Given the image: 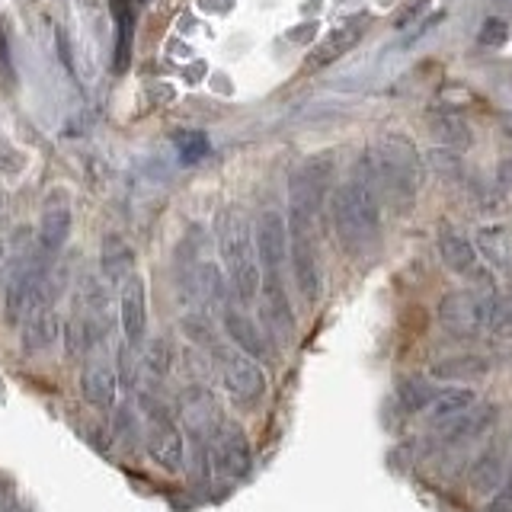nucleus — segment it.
I'll list each match as a JSON object with an SVG mask.
<instances>
[{"label": "nucleus", "instance_id": "obj_1", "mask_svg": "<svg viewBox=\"0 0 512 512\" xmlns=\"http://www.w3.org/2000/svg\"><path fill=\"white\" fill-rule=\"evenodd\" d=\"M330 218L340 247L352 256H362L378 244L381 205L372 160H362L356 176H349L330 196Z\"/></svg>", "mask_w": 512, "mask_h": 512}, {"label": "nucleus", "instance_id": "obj_2", "mask_svg": "<svg viewBox=\"0 0 512 512\" xmlns=\"http://www.w3.org/2000/svg\"><path fill=\"white\" fill-rule=\"evenodd\" d=\"M215 240H218V253L224 272H228V288L234 292L237 301H256L260 295V260H256V244H253V228L247 215L240 212L237 205L221 208L215 218Z\"/></svg>", "mask_w": 512, "mask_h": 512}, {"label": "nucleus", "instance_id": "obj_3", "mask_svg": "<svg viewBox=\"0 0 512 512\" xmlns=\"http://www.w3.org/2000/svg\"><path fill=\"white\" fill-rule=\"evenodd\" d=\"M375 183L397 212H410L423 186V157L416 144L400 132H384L372 151Z\"/></svg>", "mask_w": 512, "mask_h": 512}, {"label": "nucleus", "instance_id": "obj_4", "mask_svg": "<svg viewBox=\"0 0 512 512\" xmlns=\"http://www.w3.org/2000/svg\"><path fill=\"white\" fill-rule=\"evenodd\" d=\"M288 263H292L298 295L304 298V304L314 308L320 301V292H324V272H320L314 221L292 215V228H288Z\"/></svg>", "mask_w": 512, "mask_h": 512}, {"label": "nucleus", "instance_id": "obj_5", "mask_svg": "<svg viewBox=\"0 0 512 512\" xmlns=\"http://www.w3.org/2000/svg\"><path fill=\"white\" fill-rule=\"evenodd\" d=\"M330 180H333V157L330 154H317V157L304 160V164L292 173V183H288L292 215L314 221L320 208H324Z\"/></svg>", "mask_w": 512, "mask_h": 512}, {"label": "nucleus", "instance_id": "obj_6", "mask_svg": "<svg viewBox=\"0 0 512 512\" xmlns=\"http://www.w3.org/2000/svg\"><path fill=\"white\" fill-rule=\"evenodd\" d=\"M493 298L477 292H448L439 301V324L445 333L458 336V340H471L490 324Z\"/></svg>", "mask_w": 512, "mask_h": 512}, {"label": "nucleus", "instance_id": "obj_7", "mask_svg": "<svg viewBox=\"0 0 512 512\" xmlns=\"http://www.w3.org/2000/svg\"><path fill=\"white\" fill-rule=\"evenodd\" d=\"M221 381L224 391L234 400L237 407L253 410L260 400L266 397V375L263 368L256 365V359L244 356V352H221Z\"/></svg>", "mask_w": 512, "mask_h": 512}, {"label": "nucleus", "instance_id": "obj_8", "mask_svg": "<svg viewBox=\"0 0 512 512\" xmlns=\"http://www.w3.org/2000/svg\"><path fill=\"white\" fill-rule=\"evenodd\" d=\"M208 455H212V468L221 477H231V480L247 477L250 468H253L247 432L240 429L234 420H221L215 426L212 439H208Z\"/></svg>", "mask_w": 512, "mask_h": 512}, {"label": "nucleus", "instance_id": "obj_9", "mask_svg": "<svg viewBox=\"0 0 512 512\" xmlns=\"http://www.w3.org/2000/svg\"><path fill=\"white\" fill-rule=\"evenodd\" d=\"M144 448L154 464H160L164 471L176 474L183 471L186 461V445H183V432L176 429V423L164 410H148V426H144Z\"/></svg>", "mask_w": 512, "mask_h": 512}, {"label": "nucleus", "instance_id": "obj_10", "mask_svg": "<svg viewBox=\"0 0 512 512\" xmlns=\"http://www.w3.org/2000/svg\"><path fill=\"white\" fill-rule=\"evenodd\" d=\"M119 324L128 349H138L148 333V292H144V279L138 272L119 285Z\"/></svg>", "mask_w": 512, "mask_h": 512}, {"label": "nucleus", "instance_id": "obj_11", "mask_svg": "<svg viewBox=\"0 0 512 512\" xmlns=\"http://www.w3.org/2000/svg\"><path fill=\"white\" fill-rule=\"evenodd\" d=\"M20 340L26 356H39L48 352L58 343V311H55V298H45L32 308L23 324H20Z\"/></svg>", "mask_w": 512, "mask_h": 512}, {"label": "nucleus", "instance_id": "obj_12", "mask_svg": "<svg viewBox=\"0 0 512 512\" xmlns=\"http://www.w3.org/2000/svg\"><path fill=\"white\" fill-rule=\"evenodd\" d=\"M71 237V205L64 192H52L42 205V221H39V247L52 256L58 253Z\"/></svg>", "mask_w": 512, "mask_h": 512}, {"label": "nucleus", "instance_id": "obj_13", "mask_svg": "<svg viewBox=\"0 0 512 512\" xmlns=\"http://www.w3.org/2000/svg\"><path fill=\"white\" fill-rule=\"evenodd\" d=\"M80 394L96 410H112L119 397V372L109 362H90L80 375Z\"/></svg>", "mask_w": 512, "mask_h": 512}, {"label": "nucleus", "instance_id": "obj_14", "mask_svg": "<svg viewBox=\"0 0 512 512\" xmlns=\"http://www.w3.org/2000/svg\"><path fill=\"white\" fill-rule=\"evenodd\" d=\"M477 250L503 279H512V224L496 221L477 228Z\"/></svg>", "mask_w": 512, "mask_h": 512}, {"label": "nucleus", "instance_id": "obj_15", "mask_svg": "<svg viewBox=\"0 0 512 512\" xmlns=\"http://www.w3.org/2000/svg\"><path fill=\"white\" fill-rule=\"evenodd\" d=\"M221 327L228 333V340L237 346V352H244L250 359H260L266 356V340H263V330L260 324L240 308H224L221 314Z\"/></svg>", "mask_w": 512, "mask_h": 512}, {"label": "nucleus", "instance_id": "obj_16", "mask_svg": "<svg viewBox=\"0 0 512 512\" xmlns=\"http://www.w3.org/2000/svg\"><path fill=\"white\" fill-rule=\"evenodd\" d=\"M506 458H503V445L500 442H490L484 452L477 455L474 468H471V490L477 496H493L500 493L503 480H506Z\"/></svg>", "mask_w": 512, "mask_h": 512}, {"label": "nucleus", "instance_id": "obj_17", "mask_svg": "<svg viewBox=\"0 0 512 512\" xmlns=\"http://www.w3.org/2000/svg\"><path fill=\"white\" fill-rule=\"evenodd\" d=\"M183 420L189 426V432L196 439H212L218 420V407H215V397L212 391L205 388H189L183 394Z\"/></svg>", "mask_w": 512, "mask_h": 512}, {"label": "nucleus", "instance_id": "obj_18", "mask_svg": "<svg viewBox=\"0 0 512 512\" xmlns=\"http://www.w3.org/2000/svg\"><path fill=\"white\" fill-rule=\"evenodd\" d=\"M474 407H477V391H471V388H445V391H439L436 397H432V404L426 407V423L442 429L448 423L461 420V416L471 413Z\"/></svg>", "mask_w": 512, "mask_h": 512}, {"label": "nucleus", "instance_id": "obj_19", "mask_svg": "<svg viewBox=\"0 0 512 512\" xmlns=\"http://www.w3.org/2000/svg\"><path fill=\"white\" fill-rule=\"evenodd\" d=\"M493 423H496V407L493 404H480L477 413L471 410V413H464L461 420H455V423H448V426L439 429L442 432V445L452 448V445L474 442L480 436H487V432L493 429Z\"/></svg>", "mask_w": 512, "mask_h": 512}, {"label": "nucleus", "instance_id": "obj_20", "mask_svg": "<svg viewBox=\"0 0 512 512\" xmlns=\"http://www.w3.org/2000/svg\"><path fill=\"white\" fill-rule=\"evenodd\" d=\"M439 256L448 272H455V276H471L474 266H477V250L468 237H461L458 231L445 228L439 234Z\"/></svg>", "mask_w": 512, "mask_h": 512}, {"label": "nucleus", "instance_id": "obj_21", "mask_svg": "<svg viewBox=\"0 0 512 512\" xmlns=\"http://www.w3.org/2000/svg\"><path fill=\"white\" fill-rule=\"evenodd\" d=\"M490 372V362L484 356H474V352H461V356L452 359H439L429 368L432 378L439 381H477Z\"/></svg>", "mask_w": 512, "mask_h": 512}, {"label": "nucleus", "instance_id": "obj_22", "mask_svg": "<svg viewBox=\"0 0 512 512\" xmlns=\"http://www.w3.org/2000/svg\"><path fill=\"white\" fill-rule=\"evenodd\" d=\"M429 128L448 151H458V148H468L471 144V128L464 122L458 112L452 109H432L429 112Z\"/></svg>", "mask_w": 512, "mask_h": 512}, {"label": "nucleus", "instance_id": "obj_23", "mask_svg": "<svg viewBox=\"0 0 512 512\" xmlns=\"http://www.w3.org/2000/svg\"><path fill=\"white\" fill-rule=\"evenodd\" d=\"M103 272L109 282L122 285L135 272V250L119 234H106L103 240Z\"/></svg>", "mask_w": 512, "mask_h": 512}, {"label": "nucleus", "instance_id": "obj_24", "mask_svg": "<svg viewBox=\"0 0 512 512\" xmlns=\"http://www.w3.org/2000/svg\"><path fill=\"white\" fill-rule=\"evenodd\" d=\"M109 13L116 20L119 39H116V71L128 68V58H132V32H135V7L128 0H109Z\"/></svg>", "mask_w": 512, "mask_h": 512}, {"label": "nucleus", "instance_id": "obj_25", "mask_svg": "<svg viewBox=\"0 0 512 512\" xmlns=\"http://www.w3.org/2000/svg\"><path fill=\"white\" fill-rule=\"evenodd\" d=\"M224 276L221 269L215 263H199L196 272H192V298H196L199 304H205V308H212V304H221L224 301Z\"/></svg>", "mask_w": 512, "mask_h": 512}, {"label": "nucleus", "instance_id": "obj_26", "mask_svg": "<svg viewBox=\"0 0 512 512\" xmlns=\"http://www.w3.org/2000/svg\"><path fill=\"white\" fill-rule=\"evenodd\" d=\"M362 39V26L359 23H346V26H340V29H333L330 36L320 42V48L311 55V64H330V61H336V58H343L349 48H356V42Z\"/></svg>", "mask_w": 512, "mask_h": 512}, {"label": "nucleus", "instance_id": "obj_27", "mask_svg": "<svg viewBox=\"0 0 512 512\" xmlns=\"http://www.w3.org/2000/svg\"><path fill=\"white\" fill-rule=\"evenodd\" d=\"M439 391L432 388V384L423 378V375H410L397 384V400H400V407H404L407 413H423L429 404H432V397H436Z\"/></svg>", "mask_w": 512, "mask_h": 512}, {"label": "nucleus", "instance_id": "obj_28", "mask_svg": "<svg viewBox=\"0 0 512 512\" xmlns=\"http://www.w3.org/2000/svg\"><path fill=\"white\" fill-rule=\"evenodd\" d=\"M144 365L154 378H167L170 368H173V343L167 336H157V340L144 349Z\"/></svg>", "mask_w": 512, "mask_h": 512}, {"label": "nucleus", "instance_id": "obj_29", "mask_svg": "<svg viewBox=\"0 0 512 512\" xmlns=\"http://www.w3.org/2000/svg\"><path fill=\"white\" fill-rule=\"evenodd\" d=\"M173 144H176V154H180L183 164H199V160L208 154V148H212L205 132H176Z\"/></svg>", "mask_w": 512, "mask_h": 512}, {"label": "nucleus", "instance_id": "obj_30", "mask_svg": "<svg viewBox=\"0 0 512 512\" xmlns=\"http://www.w3.org/2000/svg\"><path fill=\"white\" fill-rule=\"evenodd\" d=\"M487 330L512 349V298H493Z\"/></svg>", "mask_w": 512, "mask_h": 512}, {"label": "nucleus", "instance_id": "obj_31", "mask_svg": "<svg viewBox=\"0 0 512 512\" xmlns=\"http://www.w3.org/2000/svg\"><path fill=\"white\" fill-rule=\"evenodd\" d=\"M506 39H509V29L503 20H496V16L484 20V26H480V32H477V42L487 45V48H503Z\"/></svg>", "mask_w": 512, "mask_h": 512}, {"label": "nucleus", "instance_id": "obj_32", "mask_svg": "<svg viewBox=\"0 0 512 512\" xmlns=\"http://www.w3.org/2000/svg\"><path fill=\"white\" fill-rule=\"evenodd\" d=\"M429 164L436 167L442 176H458L461 173V160L455 151H429Z\"/></svg>", "mask_w": 512, "mask_h": 512}, {"label": "nucleus", "instance_id": "obj_33", "mask_svg": "<svg viewBox=\"0 0 512 512\" xmlns=\"http://www.w3.org/2000/svg\"><path fill=\"white\" fill-rule=\"evenodd\" d=\"M484 512H512V461H509V471H506V484L500 487V493L490 496Z\"/></svg>", "mask_w": 512, "mask_h": 512}, {"label": "nucleus", "instance_id": "obj_34", "mask_svg": "<svg viewBox=\"0 0 512 512\" xmlns=\"http://www.w3.org/2000/svg\"><path fill=\"white\" fill-rule=\"evenodd\" d=\"M426 7H429V0H404V7L394 13V29H407Z\"/></svg>", "mask_w": 512, "mask_h": 512}, {"label": "nucleus", "instance_id": "obj_35", "mask_svg": "<svg viewBox=\"0 0 512 512\" xmlns=\"http://www.w3.org/2000/svg\"><path fill=\"white\" fill-rule=\"evenodd\" d=\"M496 180L512 192V160H500V167H496Z\"/></svg>", "mask_w": 512, "mask_h": 512}, {"label": "nucleus", "instance_id": "obj_36", "mask_svg": "<svg viewBox=\"0 0 512 512\" xmlns=\"http://www.w3.org/2000/svg\"><path fill=\"white\" fill-rule=\"evenodd\" d=\"M314 23H301V29H292V32H288V39H292V42H308L311 36H314Z\"/></svg>", "mask_w": 512, "mask_h": 512}, {"label": "nucleus", "instance_id": "obj_37", "mask_svg": "<svg viewBox=\"0 0 512 512\" xmlns=\"http://www.w3.org/2000/svg\"><path fill=\"white\" fill-rule=\"evenodd\" d=\"M0 512H32V509H26V506H4Z\"/></svg>", "mask_w": 512, "mask_h": 512}, {"label": "nucleus", "instance_id": "obj_38", "mask_svg": "<svg viewBox=\"0 0 512 512\" xmlns=\"http://www.w3.org/2000/svg\"><path fill=\"white\" fill-rule=\"evenodd\" d=\"M0 263H4V244H0Z\"/></svg>", "mask_w": 512, "mask_h": 512}, {"label": "nucleus", "instance_id": "obj_39", "mask_svg": "<svg viewBox=\"0 0 512 512\" xmlns=\"http://www.w3.org/2000/svg\"><path fill=\"white\" fill-rule=\"evenodd\" d=\"M0 205H4V192H0Z\"/></svg>", "mask_w": 512, "mask_h": 512}]
</instances>
